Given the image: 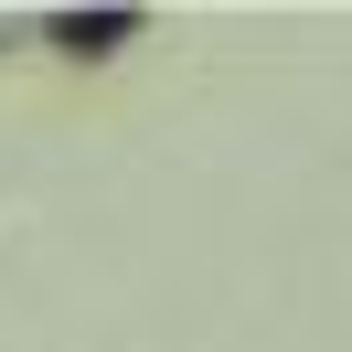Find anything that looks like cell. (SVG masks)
<instances>
[{"label": "cell", "instance_id": "6da1fadb", "mask_svg": "<svg viewBox=\"0 0 352 352\" xmlns=\"http://www.w3.org/2000/svg\"><path fill=\"white\" fill-rule=\"evenodd\" d=\"M54 43H65V54H107V43H139V11H54Z\"/></svg>", "mask_w": 352, "mask_h": 352}]
</instances>
